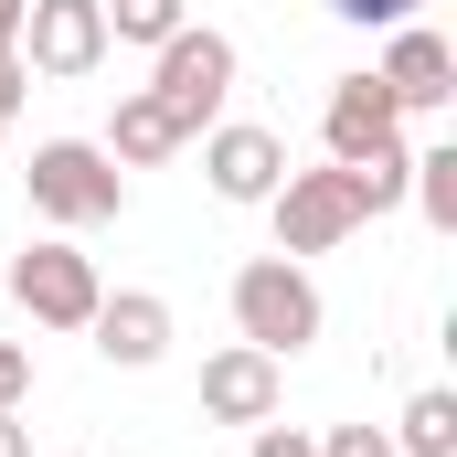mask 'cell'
<instances>
[{
  "label": "cell",
  "mask_w": 457,
  "mask_h": 457,
  "mask_svg": "<svg viewBox=\"0 0 457 457\" xmlns=\"http://www.w3.org/2000/svg\"><path fill=\"white\" fill-rule=\"evenodd\" d=\"M320 277L298 266V255H245L234 266V330L266 351V361H298V351L320 341Z\"/></svg>",
  "instance_id": "obj_1"
},
{
  "label": "cell",
  "mask_w": 457,
  "mask_h": 457,
  "mask_svg": "<svg viewBox=\"0 0 457 457\" xmlns=\"http://www.w3.org/2000/svg\"><path fill=\"white\" fill-rule=\"evenodd\" d=\"M21 192H32V213L54 234H86V224H117L128 213V170H117L96 138H43L32 170H21Z\"/></svg>",
  "instance_id": "obj_2"
},
{
  "label": "cell",
  "mask_w": 457,
  "mask_h": 457,
  "mask_svg": "<svg viewBox=\"0 0 457 457\" xmlns=\"http://www.w3.org/2000/svg\"><path fill=\"white\" fill-rule=\"evenodd\" d=\"M266 213H277V255H330L341 234H361L372 213H361V181H351L341 160H320V170H287L277 192H266Z\"/></svg>",
  "instance_id": "obj_3"
},
{
  "label": "cell",
  "mask_w": 457,
  "mask_h": 457,
  "mask_svg": "<svg viewBox=\"0 0 457 457\" xmlns=\"http://www.w3.org/2000/svg\"><path fill=\"white\" fill-rule=\"evenodd\" d=\"M149 96L181 117V138H203V128L224 117V96H234V32H213V21H181V32L160 43Z\"/></svg>",
  "instance_id": "obj_4"
},
{
  "label": "cell",
  "mask_w": 457,
  "mask_h": 457,
  "mask_svg": "<svg viewBox=\"0 0 457 457\" xmlns=\"http://www.w3.org/2000/svg\"><path fill=\"white\" fill-rule=\"evenodd\" d=\"M11 298L32 309V330H86L107 287H96V255H75V234H43L11 255Z\"/></svg>",
  "instance_id": "obj_5"
},
{
  "label": "cell",
  "mask_w": 457,
  "mask_h": 457,
  "mask_svg": "<svg viewBox=\"0 0 457 457\" xmlns=\"http://www.w3.org/2000/svg\"><path fill=\"white\" fill-rule=\"evenodd\" d=\"M11 54H21L43 86H75V75H96V64H107V11H96V0H32Z\"/></svg>",
  "instance_id": "obj_6"
},
{
  "label": "cell",
  "mask_w": 457,
  "mask_h": 457,
  "mask_svg": "<svg viewBox=\"0 0 457 457\" xmlns=\"http://www.w3.org/2000/svg\"><path fill=\"white\" fill-rule=\"evenodd\" d=\"M372 86L394 96V117H436L457 96V43L436 21H394L383 32V64H372Z\"/></svg>",
  "instance_id": "obj_7"
},
{
  "label": "cell",
  "mask_w": 457,
  "mask_h": 457,
  "mask_svg": "<svg viewBox=\"0 0 457 457\" xmlns=\"http://www.w3.org/2000/svg\"><path fill=\"white\" fill-rule=\"evenodd\" d=\"M287 170H298V160H287L277 128H255V117H213V128H203V181H213L224 203H266Z\"/></svg>",
  "instance_id": "obj_8"
},
{
  "label": "cell",
  "mask_w": 457,
  "mask_h": 457,
  "mask_svg": "<svg viewBox=\"0 0 457 457\" xmlns=\"http://www.w3.org/2000/svg\"><path fill=\"white\" fill-rule=\"evenodd\" d=\"M277 404H287V361H266L255 341H234V351L203 361V415L213 426H266Z\"/></svg>",
  "instance_id": "obj_9"
},
{
  "label": "cell",
  "mask_w": 457,
  "mask_h": 457,
  "mask_svg": "<svg viewBox=\"0 0 457 457\" xmlns=\"http://www.w3.org/2000/svg\"><path fill=\"white\" fill-rule=\"evenodd\" d=\"M320 138H330V160H372V149H394L404 138V117H394V96L372 86V75H330V107H320Z\"/></svg>",
  "instance_id": "obj_10"
},
{
  "label": "cell",
  "mask_w": 457,
  "mask_h": 457,
  "mask_svg": "<svg viewBox=\"0 0 457 457\" xmlns=\"http://www.w3.org/2000/svg\"><path fill=\"white\" fill-rule=\"evenodd\" d=\"M86 330H96V351H107L117 372H149V361L170 351V298H160V287H117V298H96Z\"/></svg>",
  "instance_id": "obj_11"
},
{
  "label": "cell",
  "mask_w": 457,
  "mask_h": 457,
  "mask_svg": "<svg viewBox=\"0 0 457 457\" xmlns=\"http://www.w3.org/2000/svg\"><path fill=\"white\" fill-rule=\"evenodd\" d=\"M96 149H107L117 170H160V160H170V149H192V138H181V117L138 86V96H117V117H107V138H96Z\"/></svg>",
  "instance_id": "obj_12"
},
{
  "label": "cell",
  "mask_w": 457,
  "mask_h": 457,
  "mask_svg": "<svg viewBox=\"0 0 457 457\" xmlns=\"http://www.w3.org/2000/svg\"><path fill=\"white\" fill-rule=\"evenodd\" d=\"M404 203H415V213H426L436 234H457V138L415 149V170H404Z\"/></svg>",
  "instance_id": "obj_13"
},
{
  "label": "cell",
  "mask_w": 457,
  "mask_h": 457,
  "mask_svg": "<svg viewBox=\"0 0 457 457\" xmlns=\"http://www.w3.org/2000/svg\"><path fill=\"white\" fill-rule=\"evenodd\" d=\"M394 457H457V394H447V383H426V394L404 404V426H394Z\"/></svg>",
  "instance_id": "obj_14"
},
{
  "label": "cell",
  "mask_w": 457,
  "mask_h": 457,
  "mask_svg": "<svg viewBox=\"0 0 457 457\" xmlns=\"http://www.w3.org/2000/svg\"><path fill=\"white\" fill-rule=\"evenodd\" d=\"M96 11H107V43H149V54L192 21V0H96Z\"/></svg>",
  "instance_id": "obj_15"
},
{
  "label": "cell",
  "mask_w": 457,
  "mask_h": 457,
  "mask_svg": "<svg viewBox=\"0 0 457 457\" xmlns=\"http://www.w3.org/2000/svg\"><path fill=\"white\" fill-rule=\"evenodd\" d=\"M330 11H341V21H361V32H394V21H415L426 0H330Z\"/></svg>",
  "instance_id": "obj_16"
},
{
  "label": "cell",
  "mask_w": 457,
  "mask_h": 457,
  "mask_svg": "<svg viewBox=\"0 0 457 457\" xmlns=\"http://www.w3.org/2000/svg\"><path fill=\"white\" fill-rule=\"evenodd\" d=\"M245 457H320V436H309V426H277V415H266V426H255V447Z\"/></svg>",
  "instance_id": "obj_17"
},
{
  "label": "cell",
  "mask_w": 457,
  "mask_h": 457,
  "mask_svg": "<svg viewBox=\"0 0 457 457\" xmlns=\"http://www.w3.org/2000/svg\"><path fill=\"white\" fill-rule=\"evenodd\" d=\"M320 457H394V436H383V426H330Z\"/></svg>",
  "instance_id": "obj_18"
},
{
  "label": "cell",
  "mask_w": 457,
  "mask_h": 457,
  "mask_svg": "<svg viewBox=\"0 0 457 457\" xmlns=\"http://www.w3.org/2000/svg\"><path fill=\"white\" fill-rule=\"evenodd\" d=\"M21 394H32V351L0 341V404H21Z\"/></svg>",
  "instance_id": "obj_19"
},
{
  "label": "cell",
  "mask_w": 457,
  "mask_h": 457,
  "mask_svg": "<svg viewBox=\"0 0 457 457\" xmlns=\"http://www.w3.org/2000/svg\"><path fill=\"white\" fill-rule=\"evenodd\" d=\"M21 96H32V64H21V54H0V117H21Z\"/></svg>",
  "instance_id": "obj_20"
},
{
  "label": "cell",
  "mask_w": 457,
  "mask_h": 457,
  "mask_svg": "<svg viewBox=\"0 0 457 457\" xmlns=\"http://www.w3.org/2000/svg\"><path fill=\"white\" fill-rule=\"evenodd\" d=\"M0 457H32V426H21V404H0Z\"/></svg>",
  "instance_id": "obj_21"
},
{
  "label": "cell",
  "mask_w": 457,
  "mask_h": 457,
  "mask_svg": "<svg viewBox=\"0 0 457 457\" xmlns=\"http://www.w3.org/2000/svg\"><path fill=\"white\" fill-rule=\"evenodd\" d=\"M21 11H32V0H0V54L21 43Z\"/></svg>",
  "instance_id": "obj_22"
},
{
  "label": "cell",
  "mask_w": 457,
  "mask_h": 457,
  "mask_svg": "<svg viewBox=\"0 0 457 457\" xmlns=\"http://www.w3.org/2000/svg\"><path fill=\"white\" fill-rule=\"evenodd\" d=\"M0 138H11V117H0Z\"/></svg>",
  "instance_id": "obj_23"
}]
</instances>
